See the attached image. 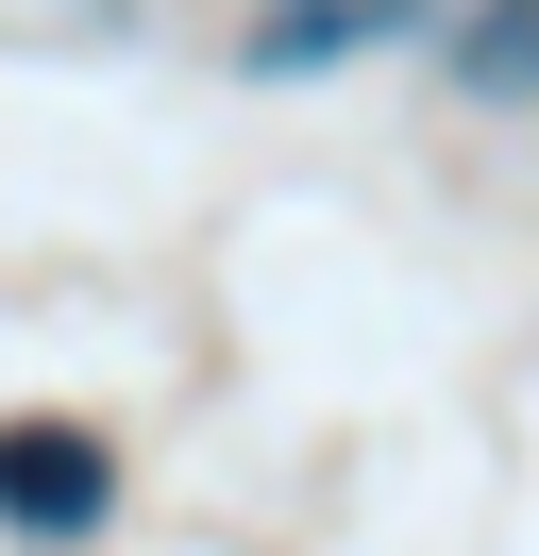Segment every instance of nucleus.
Wrapping results in <instances>:
<instances>
[{
	"label": "nucleus",
	"instance_id": "obj_3",
	"mask_svg": "<svg viewBox=\"0 0 539 556\" xmlns=\"http://www.w3.org/2000/svg\"><path fill=\"white\" fill-rule=\"evenodd\" d=\"M388 17H404V0H287V17L253 35V68H321V51H371Z\"/></svg>",
	"mask_w": 539,
	"mask_h": 556
},
{
	"label": "nucleus",
	"instance_id": "obj_2",
	"mask_svg": "<svg viewBox=\"0 0 539 556\" xmlns=\"http://www.w3.org/2000/svg\"><path fill=\"white\" fill-rule=\"evenodd\" d=\"M455 85H472V102H539V0H472Z\"/></svg>",
	"mask_w": 539,
	"mask_h": 556
},
{
	"label": "nucleus",
	"instance_id": "obj_1",
	"mask_svg": "<svg viewBox=\"0 0 539 556\" xmlns=\"http://www.w3.org/2000/svg\"><path fill=\"white\" fill-rule=\"evenodd\" d=\"M118 506V472H101L85 421H0V522H34V540H85V522Z\"/></svg>",
	"mask_w": 539,
	"mask_h": 556
}]
</instances>
